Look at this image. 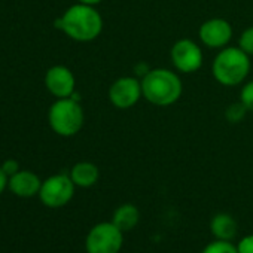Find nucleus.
<instances>
[{
	"mask_svg": "<svg viewBox=\"0 0 253 253\" xmlns=\"http://www.w3.org/2000/svg\"><path fill=\"white\" fill-rule=\"evenodd\" d=\"M103 17L95 6L75 3L54 21V27L79 43L95 41L103 32Z\"/></svg>",
	"mask_w": 253,
	"mask_h": 253,
	"instance_id": "1",
	"label": "nucleus"
},
{
	"mask_svg": "<svg viewBox=\"0 0 253 253\" xmlns=\"http://www.w3.org/2000/svg\"><path fill=\"white\" fill-rule=\"evenodd\" d=\"M140 81L143 98L158 107L173 106L183 94V82L180 76L166 67L151 69Z\"/></svg>",
	"mask_w": 253,
	"mask_h": 253,
	"instance_id": "2",
	"label": "nucleus"
},
{
	"mask_svg": "<svg viewBox=\"0 0 253 253\" xmlns=\"http://www.w3.org/2000/svg\"><path fill=\"white\" fill-rule=\"evenodd\" d=\"M252 69L250 55L240 46H225L217 51L211 61V76L222 86L241 85Z\"/></svg>",
	"mask_w": 253,
	"mask_h": 253,
	"instance_id": "3",
	"label": "nucleus"
},
{
	"mask_svg": "<svg viewBox=\"0 0 253 253\" xmlns=\"http://www.w3.org/2000/svg\"><path fill=\"white\" fill-rule=\"evenodd\" d=\"M49 128L60 137L76 136L85 124V112L81 100L73 97L55 98L48 109Z\"/></svg>",
	"mask_w": 253,
	"mask_h": 253,
	"instance_id": "4",
	"label": "nucleus"
},
{
	"mask_svg": "<svg viewBox=\"0 0 253 253\" xmlns=\"http://www.w3.org/2000/svg\"><path fill=\"white\" fill-rule=\"evenodd\" d=\"M124 244V232L110 220L94 225L85 238L86 253H119Z\"/></svg>",
	"mask_w": 253,
	"mask_h": 253,
	"instance_id": "5",
	"label": "nucleus"
},
{
	"mask_svg": "<svg viewBox=\"0 0 253 253\" xmlns=\"http://www.w3.org/2000/svg\"><path fill=\"white\" fill-rule=\"evenodd\" d=\"M76 185L66 173H58L46 177L39 191V200L49 209H60L69 204L75 195Z\"/></svg>",
	"mask_w": 253,
	"mask_h": 253,
	"instance_id": "6",
	"label": "nucleus"
},
{
	"mask_svg": "<svg viewBox=\"0 0 253 253\" xmlns=\"http://www.w3.org/2000/svg\"><path fill=\"white\" fill-rule=\"evenodd\" d=\"M170 60L179 73L191 75L203 67L204 52L200 43L189 38H182L173 43L170 49Z\"/></svg>",
	"mask_w": 253,
	"mask_h": 253,
	"instance_id": "7",
	"label": "nucleus"
},
{
	"mask_svg": "<svg viewBox=\"0 0 253 253\" xmlns=\"http://www.w3.org/2000/svg\"><path fill=\"white\" fill-rule=\"evenodd\" d=\"M107 98L115 109L128 110L143 98L142 81L137 76H121L112 82Z\"/></svg>",
	"mask_w": 253,
	"mask_h": 253,
	"instance_id": "8",
	"label": "nucleus"
},
{
	"mask_svg": "<svg viewBox=\"0 0 253 253\" xmlns=\"http://www.w3.org/2000/svg\"><path fill=\"white\" fill-rule=\"evenodd\" d=\"M232 36L234 29L225 18H209L198 27V41L209 49H222L228 46Z\"/></svg>",
	"mask_w": 253,
	"mask_h": 253,
	"instance_id": "9",
	"label": "nucleus"
},
{
	"mask_svg": "<svg viewBox=\"0 0 253 253\" xmlns=\"http://www.w3.org/2000/svg\"><path fill=\"white\" fill-rule=\"evenodd\" d=\"M43 84L48 92L55 98L72 97L76 91V78L73 72L63 64H55L49 67L45 73Z\"/></svg>",
	"mask_w": 253,
	"mask_h": 253,
	"instance_id": "10",
	"label": "nucleus"
},
{
	"mask_svg": "<svg viewBox=\"0 0 253 253\" xmlns=\"http://www.w3.org/2000/svg\"><path fill=\"white\" fill-rule=\"evenodd\" d=\"M42 182L43 180L35 171L20 170L9 177L8 189L20 198H32L35 195H39Z\"/></svg>",
	"mask_w": 253,
	"mask_h": 253,
	"instance_id": "11",
	"label": "nucleus"
},
{
	"mask_svg": "<svg viewBox=\"0 0 253 253\" xmlns=\"http://www.w3.org/2000/svg\"><path fill=\"white\" fill-rule=\"evenodd\" d=\"M70 179L76 185V188H91L94 186L98 179H100V170L94 163L89 161H79L76 163L70 171H69Z\"/></svg>",
	"mask_w": 253,
	"mask_h": 253,
	"instance_id": "12",
	"label": "nucleus"
},
{
	"mask_svg": "<svg viewBox=\"0 0 253 253\" xmlns=\"http://www.w3.org/2000/svg\"><path fill=\"white\" fill-rule=\"evenodd\" d=\"M210 232L214 240L231 241L238 232V223L231 214L217 213L210 220Z\"/></svg>",
	"mask_w": 253,
	"mask_h": 253,
	"instance_id": "13",
	"label": "nucleus"
},
{
	"mask_svg": "<svg viewBox=\"0 0 253 253\" xmlns=\"http://www.w3.org/2000/svg\"><path fill=\"white\" fill-rule=\"evenodd\" d=\"M140 220V211L139 209L131 204V203H125V204H121L115 211H113V216H112V222L122 231H131L133 228L137 226Z\"/></svg>",
	"mask_w": 253,
	"mask_h": 253,
	"instance_id": "14",
	"label": "nucleus"
},
{
	"mask_svg": "<svg viewBox=\"0 0 253 253\" xmlns=\"http://www.w3.org/2000/svg\"><path fill=\"white\" fill-rule=\"evenodd\" d=\"M247 109H246V106L238 100V101H235V103H231L226 109H225V119L228 121V122H231V124H238V122H241L244 118H246V115H247Z\"/></svg>",
	"mask_w": 253,
	"mask_h": 253,
	"instance_id": "15",
	"label": "nucleus"
},
{
	"mask_svg": "<svg viewBox=\"0 0 253 253\" xmlns=\"http://www.w3.org/2000/svg\"><path fill=\"white\" fill-rule=\"evenodd\" d=\"M201 253H238L237 246H234L231 241H223V240H214L209 243Z\"/></svg>",
	"mask_w": 253,
	"mask_h": 253,
	"instance_id": "16",
	"label": "nucleus"
},
{
	"mask_svg": "<svg viewBox=\"0 0 253 253\" xmlns=\"http://www.w3.org/2000/svg\"><path fill=\"white\" fill-rule=\"evenodd\" d=\"M238 46L243 49L247 55L253 57V26H249L244 29L238 38Z\"/></svg>",
	"mask_w": 253,
	"mask_h": 253,
	"instance_id": "17",
	"label": "nucleus"
},
{
	"mask_svg": "<svg viewBox=\"0 0 253 253\" xmlns=\"http://www.w3.org/2000/svg\"><path fill=\"white\" fill-rule=\"evenodd\" d=\"M240 101L249 112H253V79L246 82L240 89Z\"/></svg>",
	"mask_w": 253,
	"mask_h": 253,
	"instance_id": "18",
	"label": "nucleus"
},
{
	"mask_svg": "<svg viewBox=\"0 0 253 253\" xmlns=\"http://www.w3.org/2000/svg\"><path fill=\"white\" fill-rule=\"evenodd\" d=\"M0 167H2V170L6 173V176H8V177L14 176L15 173H18V171L21 170V167H20V163H18L17 160H14V158L5 160Z\"/></svg>",
	"mask_w": 253,
	"mask_h": 253,
	"instance_id": "19",
	"label": "nucleus"
},
{
	"mask_svg": "<svg viewBox=\"0 0 253 253\" xmlns=\"http://www.w3.org/2000/svg\"><path fill=\"white\" fill-rule=\"evenodd\" d=\"M237 252L238 253H253V234L246 235L240 240L237 244Z\"/></svg>",
	"mask_w": 253,
	"mask_h": 253,
	"instance_id": "20",
	"label": "nucleus"
},
{
	"mask_svg": "<svg viewBox=\"0 0 253 253\" xmlns=\"http://www.w3.org/2000/svg\"><path fill=\"white\" fill-rule=\"evenodd\" d=\"M149 70H151V67H149L148 64H145L143 61H140V63H137V64L134 66V72H136V75H137L139 79H142Z\"/></svg>",
	"mask_w": 253,
	"mask_h": 253,
	"instance_id": "21",
	"label": "nucleus"
},
{
	"mask_svg": "<svg viewBox=\"0 0 253 253\" xmlns=\"http://www.w3.org/2000/svg\"><path fill=\"white\" fill-rule=\"evenodd\" d=\"M8 182H9V177L6 176V173L2 170V167H0V195H2L6 188H8Z\"/></svg>",
	"mask_w": 253,
	"mask_h": 253,
	"instance_id": "22",
	"label": "nucleus"
},
{
	"mask_svg": "<svg viewBox=\"0 0 253 253\" xmlns=\"http://www.w3.org/2000/svg\"><path fill=\"white\" fill-rule=\"evenodd\" d=\"M76 2L84 3V5H89V6H97L103 2V0H76Z\"/></svg>",
	"mask_w": 253,
	"mask_h": 253,
	"instance_id": "23",
	"label": "nucleus"
}]
</instances>
